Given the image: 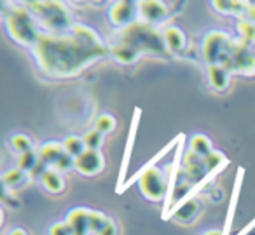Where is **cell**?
<instances>
[{
  "mask_svg": "<svg viewBox=\"0 0 255 235\" xmlns=\"http://www.w3.org/2000/svg\"><path fill=\"white\" fill-rule=\"evenodd\" d=\"M102 37L86 25H74L67 33L40 35L33 47L39 68L51 77H75L109 56Z\"/></svg>",
  "mask_w": 255,
  "mask_h": 235,
  "instance_id": "6da1fadb",
  "label": "cell"
},
{
  "mask_svg": "<svg viewBox=\"0 0 255 235\" xmlns=\"http://www.w3.org/2000/svg\"><path fill=\"white\" fill-rule=\"evenodd\" d=\"M119 42L135 47L138 53H152V54H166L168 47L164 37L157 32L156 26L145 21H136L133 25L121 30Z\"/></svg>",
  "mask_w": 255,
  "mask_h": 235,
  "instance_id": "7a4b0ae2",
  "label": "cell"
},
{
  "mask_svg": "<svg viewBox=\"0 0 255 235\" xmlns=\"http://www.w3.org/2000/svg\"><path fill=\"white\" fill-rule=\"evenodd\" d=\"M5 28L14 42L21 44L25 47H35L37 40L40 39L39 28L33 14L26 7H7L5 9Z\"/></svg>",
  "mask_w": 255,
  "mask_h": 235,
  "instance_id": "3957f363",
  "label": "cell"
},
{
  "mask_svg": "<svg viewBox=\"0 0 255 235\" xmlns=\"http://www.w3.org/2000/svg\"><path fill=\"white\" fill-rule=\"evenodd\" d=\"M26 9L53 33H67L74 26L72 14L63 2H26Z\"/></svg>",
  "mask_w": 255,
  "mask_h": 235,
  "instance_id": "277c9868",
  "label": "cell"
},
{
  "mask_svg": "<svg viewBox=\"0 0 255 235\" xmlns=\"http://www.w3.org/2000/svg\"><path fill=\"white\" fill-rule=\"evenodd\" d=\"M170 147H173V143H171ZM170 147L161 150L159 154L156 155V158L150 160L149 164L133 178V181L138 179L140 190H142L143 195L149 200H154V202H156V200H166V195H168V179H166V176H164L163 169L157 167L154 162L159 160L164 152L170 150Z\"/></svg>",
  "mask_w": 255,
  "mask_h": 235,
  "instance_id": "5b68a950",
  "label": "cell"
},
{
  "mask_svg": "<svg viewBox=\"0 0 255 235\" xmlns=\"http://www.w3.org/2000/svg\"><path fill=\"white\" fill-rule=\"evenodd\" d=\"M234 46V39H231L224 32H210L203 40V58L205 61L213 67V65H224L229 58L231 51Z\"/></svg>",
  "mask_w": 255,
  "mask_h": 235,
  "instance_id": "8992f818",
  "label": "cell"
},
{
  "mask_svg": "<svg viewBox=\"0 0 255 235\" xmlns=\"http://www.w3.org/2000/svg\"><path fill=\"white\" fill-rule=\"evenodd\" d=\"M222 67H226L231 74L255 75V56L250 44L243 40H234L233 51Z\"/></svg>",
  "mask_w": 255,
  "mask_h": 235,
  "instance_id": "52a82bcc",
  "label": "cell"
},
{
  "mask_svg": "<svg viewBox=\"0 0 255 235\" xmlns=\"http://www.w3.org/2000/svg\"><path fill=\"white\" fill-rule=\"evenodd\" d=\"M40 160L46 165H53L56 171L63 172L68 171V169L75 167V158L70 157V155L65 152L63 143H47L44 145L39 150Z\"/></svg>",
  "mask_w": 255,
  "mask_h": 235,
  "instance_id": "ba28073f",
  "label": "cell"
},
{
  "mask_svg": "<svg viewBox=\"0 0 255 235\" xmlns=\"http://www.w3.org/2000/svg\"><path fill=\"white\" fill-rule=\"evenodd\" d=\"M140 14L138 5L135 2H117L110 9V21L116 26H129L136 23V16Z\"/></svg>",
  "mask_w": 255,
  "mask_h": 235,
  "instance_id": "9c48e42d",
  "label": "cell"
},
{
  "mask_svg": "<svg viewBox=\"0 0 255 235\" xmlns=\"http://www.w3.org/2000/svg\"><path fill=\"white\" fill-rule=\"evenodd\" d=\"M105 167V160H103L102 152L96 150H86L81 157L75 158V169L84 176L98 174Z\"/></svg>",
  "mask_w": 255,
  "mask_h": 235,
  "instance_id": "30bf717a",
  "label": "cell"
},
{
  "mask_svg": "<svg viewBox=\"0 0 255 235\" xmlns=\"http://www.w3.org/2000/svg\"><path fill=\"white\" fill-rule=\"evenodd\" d=\"M140 16L143 18V21L149 23V25H159L170 14V9L168 5H164L159 0H145V2H140L138 4Z\"/></svg>",
  "mask_w": 255,
  "mask_h": 235,
  "instance_id": "8fae6325",
  "label": "cell"
},
{
  "mask_svg": "<svg viewBox=\"0 0 255 235\" xmlns=\"http://www.w3.org/2000/svg\"><path fill=\"white\" fill-rule=\"evenodd\" d=\"M89 214L91 211L84 209V207H77V209H72L67 216V223L70 225V228L74 230V235H89Z\"/></svg>",
  "mask_w": 255,
  "mask_h": 235,
  "instance_id": "7c38bea8",
  "label": "cell"
},
{
  "mask_svg": "<svg viewBox=\"0 0 255 235\" xmlns=\"http://www.w3.org/2000/svg\"><path fill=\"white\" fill-rule=\"evenodd\" d=\"M138 120H140V110H135V117H133V124H131V131H129V138H128V145H126V152H124L123 157V164H121V174H119V192H123L124 188V176L128 172V165H129V158H131V150H133V143H135V136H136V127H138Z\"/></svg>",
  "mask_w": 255,
  "mask_h": 235,
  "instance_id": "4fadbf2b",
  "label": "cell"
},
{
  "mask_svg": "<svg viewBox=\"0 0 255 235\" xmlns=\"http://www.w3.org/2000/svg\"><path fill=\"white\" fill-rule=\"evenodd\" d=\"M243 176H245V169L240 167V169H238L236 179H234V188H233V195H231L229 211H227V220H226V227H224V235H229L231 234V228H233L234 211H236V204H238V197H240V190H241V183H243Z\"/></svg>",
  "mask_w": 255,
  "mask_h": 235,
  "instance_id": "5bb4252c",
  "label": "cell"
},
{
  "mask_svg": "<svg viewBox=\"0 0 255 235\" xmlns=\"http://www.w3.org/2000/svg\"><path fill=\"white\" fill-rule=\"evenodd\" d=\"M198 211H199V202L196 199H189L187 202L180 204V206L173 207V209L168 213V216H173L175 220L178 221H191L198 216ZM166 216V218H168Z\"/></svg>",
  "mask_w": 255,
  "mask_h": 235,
  "instance_id": "9a60e30c",
  "label": "cell"
},
{
  "mask_svg": "<svg viewBox=\"0 0 255 235\" xmlns=\"http://www.w3.org/2000/svg\"><path fill=\"white\" fill-rule=\"evenodd\" d=\"M229 78H231V72L227 70L226 67H222V65L208 67V80L213 89H217V91H226L227 85H229Z\"/></svg>",
  "mask_w": 255,
  "mask_h": 235,
  "instance_id": "2e32d148",
  "label": "cell"
},
{
  "mask_svg": "<svg viewBox=\"0 0 255 235\" xmlns=\"http://www.w3.org/2000/svg\"><path fill=\"white\" fill-rule=\"evenodd\" d=\"M110 54H112L114 58H116L117 63L121 65H131L135 63V61L140 60V54L138 51L135 49V47L128 46V44H116V46L110 49Z\"/></svg>",
  "mask_w": 255,
  "mask_h": 235,
  "instance_id": "e0dca14e",
  "label": "cell"
},
{
  "mask_svg": "<svg viewBox=\"0 0 255 235\" xmlns=\"http://www.w3.org/2000/svg\"><path fill=\"white\" fill-rule=\"evenodd\" d=\"M40 183L49 193H61L65 190V179L56 169H47L40 178Z\"/></svg>",
  "mask_w": 255,
  "mask_h": 235,
  "instance_id": "ac0fdd59",
  "label": "cell"
},
{
  "mask_svg": "<svg viewBox=\"0 0 255 235\" xmlns=\"http://www.w3.org/2000/svg\"><path fill=\"white\" fill-rule=\"evenodd\" d=\"M164 42H166L168 51H182L185 47V35L182 33V30L175 28V26H170L163 32Z\"/></svg>",
  "mask_w": 255,
  "mask_h": 235,
  "instance_id": "d6986e66",
  "label": "cell"
},
{
  "mask_svg": "<svg viewBox=\"0 0 255 235\" xmlns=\"http://www.w3.org/2000/svg\"><path fill=\"white\" fill-rule=\"evenodd\" d=\"M28 178H30V176L26 174L25 171H21L19 167H16V169H9V171L2 176V183H4V188L14 190V188L23 186V183H25Z\"/></svg>",
  "mask_w": 255,
  "mask_h": 235,
  "instance_id": "ffe728a7",
  "label": "cell"
},
{
  "mask_svg": "<svg viewBox=\"0 0 255 235\" xmlns=\"http://www.w3.org/2000/svg\"><path fill=\"white\" fill-rule=\"evenodd\" d=\"M212 4L217 11L224 12V14H241L250 5L247 2H234V0H215Z\"/></svg>",
  "mask_w": 255,
  "mask_h": 235,
  "instance_id": "44dd1931",
  "label": "cell"
},
{
  "mask_svg": "<svg viewBox=\"0 0 255 235\" xmlns=\"http://www.w3.org/2000/svg\"><path fill=\"white\" fill-rule=\"evenodd\" d=\"M191 150L194 154H198L199 157L205 158L208 154H212V141L210 138H206L205 134H196V136L191 138Z\"/></svg>",
  "mask_w": 255,
  "mask_h": 235,
  "instance_id": "7402d4cb",
  "label": "cell"
},
{
  "mask_svg": "<svg viewBox=\"0 0 255 235\" xmlns=\"http://www.w3.org/2000/svg\"><path fill=\"white\" fill-rule=\"evenodd\" d=\"M39 162H40V155L37 154L35 150H30V152H26V154H21L19 155V158H18V167L21 169V171H25L26 174H32L33 172V169L39 165Z\"/></svg>",
  "mask_w": 255,
  "mask_h": 235,
  "instance_id": "603a6c76",
  "label": "cell"
},
{
  "mask_svg": "<svg viewBox=\"0 0 255 235\" xmlns=\"http://www.w3.org/2000/svg\"><path fill=\"white\" fill-rule=\"evenodd\" d=\"M63 147H65V152H67L70 157L77 158L84 154L88 148H86V143H84V138H79V136H70L63 141Z\"/></svg>",
  "mask_w": 255,
  "mask_h": 235,
  "instance_id": "cb8c5ba5",
  "label": "cell"
},
{
  "mask_svg": "<svg viewBox=\"0 0 255 235\" xmlns=\"http://www.w3.org/2000/svg\"><path fill=\"white\" fill-rule=\"evenodd\" d=\"M238 32H240L241 35V40L247 44H250V46H255V25L252 21H248L247 18L245 19H240L236 25Z\"/></svg>",
  "mask_w": 255,
  "mask_h": 235,
  "instance_id": "d4e9b609",
  "label": "cell"
},
{
  "mask_svg": "<svg viewBox=\"0 0 255 235\" xmlns=\"http://www.w3.org/2000/svg\"><path fill=\"white\" fill-rule=\"evenodd\" d=\"M107 223H109V218L105 214L100 213V211H91V214H89V230H91V234L100 235L103 228L107 227Z\"/></svg>",
  "mask_w": 255,
  "mask_h": 235,
  "instance_id": "484cf974",
  "label": "cell"
},
{
  "mask_svg": "<svg viewBox=\"0 0 255 235\" xmlns=\"http://www.w3.org/2000/svg\"><path fill=\"white\" fill-rule=\"evenodd\" d=\"M11 148L21 155V154H26V152L33 150V143L25 134H16V136L11 138Z\"/></svg>",
  "mask_w": 255,
  "mask_h": 235,
  "instance_id": "4316f807",
  "label": "cell"
},
{
  "mask_svg": "<svg viewBox=\"0 0 255 235\" xmlns=\"http://www.w3.org/2000/svg\"><path fill=\"white\" fill-rule=\"evenodd\" d=\"M203 160H205V169H206V172H215L217 169L220 167V165L224 164V162H226V155L222 154V152H217V150H213L212 154H208L206 155L205 158H203Z\"/></svg>",
  "mask_w": 255,
  "mask_h": 235,
  "instance_id": "83f0119b",
  "label": "cell"
},
{
  "mask_svg": "<svg viewBox=\"0 0 255 235\" xmlns=\"http://www.w3.org/2000/svg\"><path fill=\"white\" fill-rule=\"evenodd\" d=\"M95 129L98 131V133H102V134L112 133V131L116 129V119H114L112 115H109V113H105V115H100L98 119H96V122H95Z\"/></svg>",
  "mask_w": 255,
  "mask_h": 235,
  "instance_id": "f1b7e54d",
  "label": "cell"
},
{
  "mask_svg": "<svg viewBox=\"0 0 255 235\" xmlns=\"http://www.w3.org/2000/svg\"><path fill=\"white\" fill-rule=\"evenodd\" d=\"M102 141H103V134L98 133L96 129L89 131L88 134L84 136V143L88 150H96L100 152V147H102Z\"/></svg>",
  "mask_w": 255,
  "mask_h": 235,
  "instance_id": "f546056e",
  "label": "cell"
},
{
  "mask_svg": "<svg viewBox=\"0 0 255 235\" xmlns=\"http://www.w3.org/2000/svg\"><path fill=\"white\" fill-rule=\"evenodd\" d=\"M49 235H74V230H72L67 221H61V223H54L51 227Z\"/></svg>",
  "mask_w": 255,
  "mask_h": 235,
  "instance_id": "4dcf8cb0",
  "label": "cell"
},
{
  "mask_svg": "<svg viewBox=\"0 0 255 235\" xmlns=\"http://www.w3.org/2000/svg\"><path fill=\"white\" fill-rule=\"evenodd\" d=\"M100 235H117V225L114 220H110L109 218V223H107V227L103 228V232Z\"/></svg>",
  "mask_w": 255,
  "mask_h": 235,
  "instance_id": "1f68e13d",
  "label": "cell"
},
{
  "mask_svg": "<svg viewBox=\"0 0 255 235\" xmlns=\"http://www.w3.org/2000/svg\"><path fill=\"white\" fill-rule=\"evenodd\" d=\"M245 12H247V19H248V21H252L255 25V4L248 5L247 11H245Z\"/></svg>",
  "mask_w": 255,
  "mask_h": 235,
  "instance_id": "d6a6232c",
  "label": "cell"
},
{
  "mask_svg": "<svg viewBox=\"0 0 255 235\" xmlns=\"http://www.w3.org/2000/svg\"><path fill=\"white\" fill-rule=\"evenodd\" d=\"M254 228H255V218H254V220H252L250 223H248L247 227H245L243 230H241V232H240V234H238V235H248V234H250L252 230H254Z\"/></svg>",
  "mask_w": 255,
  "mask_h": 235,
  "instance_id": "836d02e7",
  "label": "cell"
},
{
  "mask_svg": "<svg viewBox=\"0 0 255 235\" xmlns=\"http://www.w3.org/2000/svg\"><path fill=\"white\" fill-rule=\"evenodd\" d=\"M9 235H28L23 228H14V230L9 232Z\"/></svg>",
  "mask_w": 255,
  "mask_h": 235,
  "instance_id": "e575fe53",
  "label": "cell"
},
{
  "mask_svg": "<svg viewBox=\"0 0 255 235\" xmlns=\"http://www.w3.org/2000/svg\"><path fill=\"white\" fill-rule=\"evenodd\" d=\"M203 235H224L222 230H210V232H205Z\"/></svg>",
  "mask_w": 255,
  "mask_h": 235,
  "instance_id": "d590c367",
  "label": "cell"
},
{
  "mask_svg": "<svg viewBox=\"0 0 255 235\" xmlns=\"http://www.w3.org/2000/svg\"><path fill=\"white\" fill-rule=\"evenodd\" d=\"M252 51H254V56H255V46H254V47H252Z\"/></svg>",
  "mask_w": 255,
  "mask_h": 235,
  "instance_id": "8d00e7d4",
  "label": "cell"
}]
</instances>
